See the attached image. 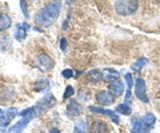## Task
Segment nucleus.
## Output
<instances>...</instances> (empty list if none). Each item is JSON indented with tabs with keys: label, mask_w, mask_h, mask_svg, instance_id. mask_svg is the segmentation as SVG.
<instances>
[{
	"label": "nucleus",
	"mask_w": 160,
	"mask_h": 133,
	"mask_svg": "<svg viewBox=\"0 0 160 133\" xmlns=\"http://www.w3.org/2000/svg\"><path fill=\"white\" fill-rule=\"evenodd\" d=\"M20 7H22V9H23V15L26 17H28V7H27V3L26 2H20Z\"/></svg>",
	"instance_id": "nucleus-28"
},
{
	"label": "nucleus",
	"mask_w": 160,
	"mask_h": 133,
	"mask_svg": "<svg viewBox=\"0 0 160 133\" xmlns=\"http://www.w3.org/2000/svg\"><path fill=\"white\" fill-rule=\"evenodd\" d=\"M82 111H83L82 105H80L76 100H73V98L69 100V102H68L67 107H66V112H67V115L69 117H78V116H80Z\"/></svg>",
	"instance_id": "nucleus-10"
},
{
	"label": "nucleus",
	"mask_w": 160,
	"mask_h": 133,
	"mask_svg": "<svg viewBox=\"0 0 160 133\" xmlns=\"http://www.w3.org/2000/svg\"><path fill=\"white\" fill-rule=\"evenodd\" d=\"M88 132V124L86 120H79L76 121L73 128V133H87Z\"/></svg>",
	"instance_id": "nucleus-19"
},
{
	"label": "nucleus",
	"mask_w": 160,
	"mask_h": 133,
	"mask_svg": "<svg viewBox=\"0 0 160 133\" xmlns=\"http://www.w3.org/2000/svg\"><path fill=\"white\" fill-rule=\"evenodd\" d=\"M36 109L35 108H27V109H24L20 112V116L23 117V120H27V121H31L32 119L36 117Z\"/></svg>",
	"instance_id": "nucleus-18"
},
{
	"label": "nucleus",
	"mask_w": 160,
	"mask_h": 133,
	"mask_svg": "<svg viewBox=\"0 0 160 133\" xmlns=\"http://www.w3.org/2000/svg\"><path fill=\"white\" fill-rule=\"evenodd\" d=\"M11 24H12V20H11V17H9L8 15L0 13V32L7 31V29L11 27Z\"/></svg>",
	"instance_id": "nucleus-16"
},
{
	"label": "nucleus",
	"mask_w": 160,
	"mask_h": 133,
	"mask_svg": "<svg viewBox=\"0 0 160 133\" xmlns=\"http://www.w3.org/2000/svg\"><path fill=\"white\" fill-rule=\"evenodd\" d=\"M15 98V89L11 85H2L0 87V102L6 104Z\"/></svg>",
	"instance_id": "nucleus-6"
},
{
	"label": "nucleus",
	"mask_w": 160,
	"mask_h": 133,
	"mask_svg": "<svg viewBox=\"0 0 160 133\" xmlns=\"http://www.w3.org/2000/svg\"><path fill=\"white\" fill-rule=\"evenodd\" d=\"M60 48H62V51H66L67 49V40L66 39H62V40H60Z\"/></svg>",
	"instance_id": "nucleus-30"
},
{
	"label": "nucleus",
	"mask_w": 160,
	"mask_h": 133,
	"mask_svg": "<svg viewBox=\"0 0 160 133\" xmlns=\"http://www.w3.org/2000/svg\"><path fill=\"white\" fill-rule=\"evenodd\" d=\"M60 8H62V2L60 0L47 3L46 6L35 15V23L40 27L52 26L58 20V17L60 15Z\"/></svg>",
	"instance_id": "nucleus-1"
},
{
	"label": "nucleus",
	"mask_w": 160,
	"mask_h": 133,
	"mask_svg": "<svg viewBox=\"0 0 160 133\" xmlns=\"http://www.w3.org/2000/svg\"><path fill=\"white\" fill-rule=\"evenodd\" d=\"M124 85L126 84H124L123 81L116 80V81H113V83H111V84L108 85V91L113 97H120L123 95V92H124Z\"/></svg>",
	"instance_id": "nucleus-12"
},
{
	"label": "nucleus",
	"mask_w": 160,
	"mask_h": 133,
	"mask_svg": "<svg viewBox=\"0 0 160 133\" xmlns=\"http://www.w3.org/2000/svg\"><path fill=\"white\" fill-rule=\"evenodd\" d=\"M124 100H126V104L127 105L131 107V104H132V92L129 91V89L126 92V97H124Z\"/></svg>",
	"instance_id": "nucleus-27"
},
{
	"label": "nucleus",
	"mask_w": 160,
	"mask_h": 133,
	"mask_svg": "<svg viewBox=\"0 0 160 133\" xmlns=\"http://www.w3.org/2000/svg\"><path fill=\"white\" fill-rule=\"evenodd\" d=\"M48 85H49V80H48V78H40V80H38L36 83H35L33 89L36 92H42L44 89H47Z\"/></svg>",
	"instance_id": "nucleus-21"
},
{
	"label": "nucleus",
	"mask_w": 160,
	"mask_h": 133,
	"mask_svg": "<svg viewBox=\"0 0 160 133\" xmlns=\"http://www.w3.org/2000/svg\"><path fill=\"white\" fill-rule=\"evenodd\" d=\"M119 72L116 69H113V68H104V69L102 71V80L106 81V83H113L119 80Z\"/></svg>",
	"instance_id": "nucleus-11"
},
{
	"label": "nucleus",
	"mask_w": 160,
	"mask_h": 133,
	"mask_svg": "<svg viewBox=\"0 0 160 133\" xmlns=\"http://www.w3.org/2000/svg\"><path fill=\"white\" fill-rule=\"evenodd\" d=\"M107 124L102 120H96L93 121L91 126H89V132L91 133H107Z\"/></svg>",
	"instance_id": "nucleus-13"
},
{
	"label": "nucleus",
	"mask_w": 160,
	"mask_h": 133,
	"mask_svg": "<svg viewBox=\"0 0 160 133\" xmlns=\"http://www.w3.org/2000/svg\"><path fill=\"white\" fill-rule=\"evenodd\" d=\"M62 75H63L64 78H71V77L73 76V71H72V69H64V71L62 72Z\"/></svg>",
	"instance_id": "nucleus-29"
},
{
	"label": "nucleus",
	"mask_w": 160,
	"mask_h": 133,
	"mask_svg": "<svg viewBox=\"0 0 160 133\" xmlns=\"http://www.w3.org/2000/svg\"><path fill=\"white\" fill-rule=\"evenodd\" d=\"M29 29V26L27 23H18L13 28V37L18 41H24L27 37V31Z\"/></svg>",
	"instance_id": "nucleus-7"
},
{
	"label": "nucleus",
	"mask_w": 160,
	"mask_h": 133,
	"mask_svg": "<svg viewBox=\"0 0 160 133\" xmlns=\"http://www.w3.org/2000/svg\"><path fill=\"white\" fill-rule=\"evenodd\" d=\"M124 80H126V84H127V87L129 88V89L135 87V83H133V77H132V75H129V73L124 75Z\"/></svg>",
	"instance_id": "nucleus-25"
},
{
	"label": "nucleus",
	"mask_w": 160,
	"mask_h": 133,
	"mask_svg": "<svg viewBox=\"0 0 160 133\" xmlns=\"http://www.w3.org/2000/svg\"><path fill=\"white\" fill-rule=\"evenodd\" d=\"M104 115L106 116H108L109 119H111L115 124H119L120 122V119H119V115L116 112H113V111H111V109H106V112H104Z\"/></svg>",
	"instance_id": "nucleus-23"
},
{
	"label": "nucleus",
	"mask_w": 160,
	"mask_h": 133,
	"mask_svg": "<svg viewBox=\"0 0 160 133\" xmlns=\"http://www.w3.org/2000/svg\"><path fill=\"white\" fill-rule=\"evenodd\" d=\"M16 115H18V109H16V108H13V107L7 108V109L4 111L3 116L0 117V126H8L9 122H11L15 117H16Z\"/></svg>",
	"instance_id": "nucleus-8"
},
{
	"label": "nucleus",
	"mask_w": 160,
	"mask_h": 133,
	"mask_svg": "<svg viewBox=\"0 0 160 133\" xmlns=\"http://www.w3.org/2000/svg\"><path fill=\"white\" fill-rule=\"evenodd\" d=\"M49 133H60V131L58 128H51V129H49Z\"/></svg>",
	"instance_id": "nucleus-31"
},
{
	"label": "nucleus",
	"mask_w": 160,
	"mask_h": 133,
	"mask_svg": "<svg viewBox=\"0 0 160 133\" xmlns=\"http://www.w3.org/2000/svg\"><path fill=\"white\" fill-rule=\"evenodd\" d=\"M89 112H93V113H99V115H104V112H106V109L102 107H95V105H89L88 107Z\"/></svg>",
	"instance_id": "nucleus-26"
},
{
	"label": "nucleus",
	"mask_w": 160,
	"mask_h": 133,
	"mask_svg": "<svg viewBox=\"0 0 160 133\" xmlns=\"http://www.w3.org/2000/svg\"><path fill=\"white\" fill-rule=\"evenodd\" d=\"M3 113H4V112H3L2 109H0V117H2V116H3Z\"/></svg>",
	"instance_id": "nucleus-33"
},
{
	"label": "nucleus",
	"mask_w": 160,
	"mask_h": 133,
	"mask_svg": "<svg viewBox=\"0 0 160 133\" xmlns=\"http://www.w3.org/2000/svg\"><path fill=\"white\" fill-rule=\"evenodd\" d=\"M67 26H68V19L64 20V24H63V29H67Z\"/></svg>",
	"instance_id": "nucleus-32"
},
{
	"label": "nucleus",
	"mask_w": 160,
	"mask_h": 133,
	"mask_svg": "<svg viewBox=\"0 0 160 133\" xmlns=\"http://www.w3.org/2000/svg\"><path fill=\"white\" fill-rule=\"evenodd\" d=\"M142 122H143V125L147 128V129L151 131L153 125L156 124V116L153 115V113L151 112H147V113H144V116L142 117Z\"/></svg>",
	"instance_id": "nucleus-14"
},
{
	"label": "nucleus",
	"mask_w": 160,
	"mask_h": 133,
	"mask_svg": "<svg viewBox=\"0 0 160 133\" xmlns=\"http://www.w3.org/2000/svg\"><path fill=\"white\" fill-rule=\"evenodd\" d=\"M96 101L99 102L100 105L103 107H108V105H112L113 101H115V97L109 93V91H100L96 93Z\"/></svg>",
	"instance_id": "nucleus-9"
},
{
	"label": "nucleus",
	"mask_w": 160,
	"mask_h": 133,
	"mask_svg": "<svg viewBox=\"0 0 160 133\" xmlns=\"http://www.w3.org/2000/svg\"><path fill=\"white\" fill-rule=\"evenodd\" d=\"M87 77H88V80L93 83V84H98V83L102 80V71H99V69H91L88 73H87Z\"/></svg>",
	"instance_id": "nucleus-17"
},
{
	"label": "nucleus",
	"mask_w": 160,
	"mask_h": 133,
	"mask_svg": "<svg viewBox=\"0 0 160 133\" xmlns=\"http://www.w3.org/2000/svg\"><path fill=\"white\" fill-rule=\"evenodd\" d=\"M28 122L29 121H27V120H19L16 124L15 125H12L11 128H9V131H8V133H23V131H24V128H26L27 125H28Z\"/></svg>",
	"instance_id": "nucleus-15"
},
{
	"label": "nucleus",
	"mask_w": 160,
	"mask_h": 133,
	"mask_svg": "<svg viewBox=\"0 0 160 133\" xmlns=\"http://www.w3.org/2000/svg\"><path fill=\"white\" fill-rule=\"evenodd\" d=\"M73 93H75L73 87L72 85H68L66 88V91H64V93H63V98H64V100H67V98H71L73 96Z\"/></svg>",
	"instance_id": "nucleus-24"
},
{
	"label": "nucleus",
	"mask_w": 160,
	"mask_h": 133,
	"mask_svg": "<svg viewBox=\"0 0 160 133\" xmlns=\"http://www.w3.org/2000/svg\"><path fill=\"white\" fill-rule=\"evenodd\" d=\"M116 112L120 113V115H124V116H129L132 113V108L127 105L126 102H123V104H119L116 107Z\"/></svg>",
	"instance_id": "nucleus-22"
},
{
	"label": "nucleus",
	"mask_w": 160,
	"mask_h": 133,
	"mask_svg": "<svg viewBox=\"0 0 160 133\" xmlns=\"http://www.w3.org/2000/svg\"><path fill=\"white\" fill-rule=\"evenodd\" d=\"M35 65L42 72H49L53 68L55 61L51 56L46 55V53H40V55H38L36 59H35Z\"/></svg>",
	"instance_id": "nucleus-3"
},
{
	"label": "nucleus",
	"mask_w": 160,
	"mask_h": 133,
	"mask_svg": "<svg viewBox=\"0 0 160 133\" xmlns=\"http://www.w3.org/2000/svg\"><path fill=\"white\" fill-rule=\"evenodd\" d=\"M55 104H56V100H55V97L51 95V93H49V95L44 96L43 98H40V100L38 101L36 107H35V109L38 111L39 115H42V113H44L48 109V108L53 107Z\"/></svg>",
	"instance_id": "nucleus-5"
},
{
	"label": "nucleus",
	"mask_w": 160,
	"mask_h": 133,
	"mask_svg": "<svg viewBox=\"0 0 160 133\" xmlns=\"http://www.w3.org/2000/svg\"><path fill=\"white\" fill-rule=\"evenodd\" d=\"M147 63H148V60H147L146 57H140V59H138V60L131 65V69H132L133 72H140L143 67L147 65Z\"/></svg>",
	"instance_id": "nucleus-20"
},
{
	"label": "nucleus",
	"mask_w": 160,
	"mask_h": 133,
	"mask_svg": "<svg viewBox=\"0 0 160 133\" xmlns=\"http://www.w3.org/2000/svg\"><path fill=\"white\" fill-rule=\"evenodd\" d=\"M135 96L142 102H147L149 101V98L147 96V85H146V81H144V78L139 77L136 78V81H135Z\"/></svg>",
	"instance_id": "nucleus-4"
},
{
	"label": "nucleus",
	"mask_w": 160,
	"mask_h": 133,
	"mask_svg": "<svg viewBox=\"0 0 160 133\" xmlns=\"http://www.w3.org/2000/svg\"><path fill=\"white\" fill-rule=\"evenodd\" d=\"M139 3L133 2V0H118L113 4V8L118 15L120 16H129L138 11Z\"/></svg>",
	"instance_id": "nucleus-2"
}]
</instances>
